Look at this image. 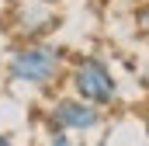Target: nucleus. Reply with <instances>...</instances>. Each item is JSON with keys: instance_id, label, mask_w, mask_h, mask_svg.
Masks as SVG:
<instances>
[{"instance_id": "1", "label": "nucleus", "mask_w": 149, "mask_h": 146, "mask_svg": "<svg viewBox=\"0 0 149 146\" xmlns=\"http://www.w3.org/2000/svg\"><path fill=\"white\" fill-rule=\"evenodd\" d=\"M70 70V56L63 45H52L45 38H31V42H21L14 45V52L7 56L3 73L21 84V87H35V91H49L56 87Z\"/></svg>"}, {"instance_id": "2", "label": "nucleus", "mask_w": 149, "mask_h": 146, "mask_svg": "<svg viewBox=\"0 0 149 146\" xmlns=\"http://www.w3.org/2000/svg\"><path fill=\"white\" fill-rule=\"evenodd\" d=\"M66 80L73 87L76 98L97 105V108H111L118 101V80H114L111 66L101 59V56H80V59H70V70H66Z\"/></svg>"}, {"instance_id": "3", "label": "nucleus", "mask_w": 149, "mask_h": 146, "mask_svg": "<svg viewBox=\"0 0 149 146\" xmlns=\"http://www.w3.org/2000/svg\"><path fill=\"white\" fill-rule=\"evenodd\" d=\"M45 122H49V129H63V132H90V129H97L101 125V108L97 105H90V101H83V98H59V101H52L49 111H45Z\"/></svg>"}, {"instance_id": "4", "label": "nucleus", "mask_w": 149, "mask_h": 146, "mask_svg": "<svg viewBox=\"0 0 149 146\" xmlns=\"http://www.w3.org/2000/svg\"><path fill=\"white\" fill-rule=\"evenodd\" d=\"M135 28H139V35H146L149 38V0L135 11Z\"/></svg>"}, {"instance_id": "5", "label": "nucleus", "mask_w": 149, "mask_h": 146, "mask_svg": "<svg viewBox=\"0 0 149 146\" xmlns=\"http://www.w3.org/2000/svg\"><path fill=\"white\" fill-rule=\"evenodd\" d=\"M49 146H73V139L63 129H49Z\"/></svg>"}, {"instance_id": "6", "label": "nucleus", "mask_w": 149, "mask_h": 146, "mask_svg": "<svg viewBox=\"0 0 149 146\" xmlns=\"http://www.w3.org/2000/svg\"><path fill=\"white\" fill-rule=\"evenodd\" d=\"M0 146H17V143H14L10 136H3V132H0Z\"/></svg>"}, {"instance_id": "7", "label": "nucleus", "mask_w": 149, "mask_h": 146, "mask_svg": "<svg viewBox=\"0 0 149 146\" xmlns=\"http://www.w3.org/2000/svg\"><path fill=\"white\" fill-rule=\"evenodd\" d=\"M38 4H45V7H52V4H63V0H38Z\"/></svg>"}, {"instance_id": "8", "label": "nucleus", "mask_w": 149, "mask_h": 146, "mask_svg": "<svg viewBox=\"0 0 149 146\" xmlns=\"http://www.w3.org/2000/svg\"><path fill=\"white\" fill-rule=\"evenodd\" d=\"M0 77H3V59H0Z\"/></svg>"}]
</instances>
